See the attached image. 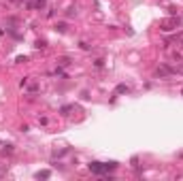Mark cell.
<instances>
[{
  "instance_id": "cell-1",
  "label": "cell",
  "mask_w": 183,
  "mask_h": 181,
  "mask_svg": "<svg viewBox=\"0 0 183 181\" xmlns=\"http://www.w3.org/2000/svg\"><path fill=\"white\" fill-rule=\"evenodd\" d=\"M113 169H117V162H89V171L94 175H104Z\"/></svg>"
},
{
  "instance_id": "cell-3",
  "label": "cell",
  "mask_w": 183,
  "mask_h": 181,
  "mask_svg": "<svg viewBox=\"0 0 183 181\" xmlns=\"http://www.w3.org/2000/svg\"><path fill=\"white\" fill-rule=\"evenodd\" d=\"M58 64H60V66H68L70 60H68V58H60V60H58Z\"/></svg>"
},
{
  "instance_id": "cell-5",
  "label": "cell",
  "mask_w": 183,
  "mask_h": 181,
  "mask_svg": "<svg viewBox=\"0 0 183 181\" xmlns=\"http://www.w3.org/2000/svg\"><path fill=\"white\" fill-rule=\"evenodd\" d=\"M45 45H47V43H45V41H38V43H36V49H43V47H45Z\"/></svg>"
},
{
  "instance_id": "cell-2",
  "label": "cell",
  "mask_w": 183,
  "mask_h": 181,
  "mask_svg": "<svg viewBox=\"0 0 183 181\" xmlns=\"http://www.w3.org/2000/svg\"><path fill=\"white\" fill-rule=\"evenodd\" d=\"M117 92H119V94H128V92H130V87L122 83V85H117Z\"/></svg>"
},
{
  "instance_id": "cell-4",
  "label": "cell",
  "mask_w": 183,
  "mask_h": 181,
  "mask_svg": "<svg viewBox=\"0 0 183 181\" xmlns=\"http://www.w3.org/2000/svg\"><path fill=\"white\" fill-rule=\"evenodd\" d=\"M36 177H38V179H41V177L45 179V177H49V173H47V171H43V173H36Z\"/></svg>"
}]
</instances>
